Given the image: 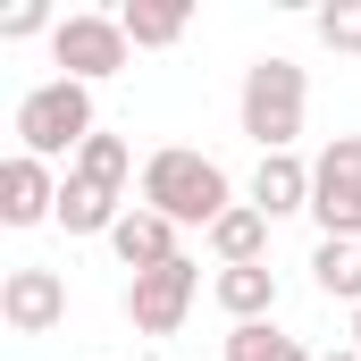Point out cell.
<instances>
[{"label":"cell","instance_id":"6da1fadb","mask_svg":"<svg viewBox=\"0 0 361 361\" xmlns=\"http://www.w3.org/2000/svg\"><path fill=\"white\" fill-rule=\"evenodd\" d=\"M143 210H160L169 227H219L227 210H235V185H227V169L210 160V152H193V143H169V152H152L143 160Z\"/></svg>","mask_w":361,"mask_h":361},{"label":"cell","instance_id":"7a4b0ae2","mask_svg":"<svg viewBox=\"0 0 361 361\" xmlns=\"http://www.w3.org/2000/svg\"><path fill=\"white\" fill-rule=\"evenodd\" d=\"M302 109H311V76L269 51V59H252L244 68V92H235V118H244V135L261 143V152H294V135H302Z\"/></svg>","mask_w":361,"mask_h":361},{"label":"cell","instance_id":"3957f363","mask_svg":"<svg viewBox=\"0 0 361 361\" xmlns=\"http://www.w3.org/2000/svg\"><path fill=\"white\" fill-rule=\"evenodd\" d=\"M92 135V85H68V76H51V85H34L17 101V152L25 160H76Z\"/></svg>","mask_w":361,"mask_h":361},{"label":"cell","instance_id":"277c9868","mask_svg":"<svg viewBox=\"0 0 361 361\" xmlns=\"http://www.w3.org/2000/svg\"><path fill=\"white\" fill-rule=\"evenodd\" d=\"M311 219L319 244H361V135H328L311 160Z\"/></svg>","mask_w":361,"mask_h":361},{"label":"cell","instance_id":"5b68a950","mask_svg":"<svg viewBox=\"0 0 361 361\" xmlns=\"http://www.w3.org/2000/svg\"><path fill=\"white\" fill-rule=\"evenodd\" d=\"M126 59H135V42H126V25L101 17V8H68L59 34H51V68H59L68 85H109Z\"/></svg>","mask_w":361,"mask_h":361},{"label":"cell","instance_id":"8992f818","mask_svg":"<svg viewBox=\"0 0 361 361\" xmlns=\"http://www.w3.org/2000/svg\"><path fill=\"white\" fill-rule=\"evenodd\" d=\"M193 294H202V269H193V261L143 269V277H126V319H135L143 336H177L185 311H193Z\"/></svg>","mask_w":361,"mask_h":361},{"label":"cell","instance_id":"52a82bcc","mask_svg":"<svg viewBox=\"0 0 361 361\" xmlns=\"http://www.w3.org/2000/svg\"><path fill=\"white\" fill-rule=\"evenodd\" d=\"M0 319H8V336H51L68 319V277L42 261H17L0 277Z\"/></svg>","mask_w":361,"mask_h":361},{"label":"cell","instance_id":"ba28073f","mask_svg":"<svg viewBox=\"0 0 361 361\" xmlns=\"http://www.w3.org/2000/svg\"><path fill=\"white\" fill-rule=\"evenodd\" d=\"M42 219H59V177H51V160L8 152V160H0V227H42Z\"/></svg>","mask_w":361,"mask_h":361},{"label":"cell","instance_id":"9c48e42d","mask_svg":"<svg viewBox=\"0 0 361 361\" xmlns=\"http://www.w3.org/2000/svg\"><path fill=\"white\" fill-rule=\"evenodd\" d=\"M109 252H118L135 277H143V269H169V261H185V252H177V227H169L160 210H126V219L109 227Z\"/></svg>","mask_w":361,"mask_h":361},{"label":"cell","instance_id":"30bf717a","mask_svg":"<svg viewBox=\"0 0 361 361\" xmlns=\"http://www.w3.org/2000/svg\"><path fill=\"white\" fill-rule=\"evenodd\" d=\"M252 210H261V219H294V210H311V160H294V152H261V169H252Z\"/></svg>","mask_w":361,"mask_h":361},{"label":"cell","instance_id":"8fae6325","mask_svg":"<svg viewBox=\"0 0 361 361\" xmlns=\"http://www.w3.org/2000/svg\"><path fill=\"white\" fill-rule=\"evenodd\" d=\"M126 210H135V202H126V193H109V185L76 177V169L59 177V227H68V235H109Z\"/></svg>","mask_w":361,"mask_h":361},{"label":"cell","instance_id":"7c38bea8","mask_svg":"<svg viewBox=\"0 0 361 361\" xmlns=\"http://www.w3.org/2000/svg\"><path fill=\"white\" fill-rule=\"evenodd\" d=\"M210 294H219V311H227L235 328H252V319H269V311H277V269H269V261L219 269V277H210Z\"/></svg>","mask_w":361,"mask_h":361},{"label":"cell","instance_id":"4fadbf2b","mask_svg":"<svg viewBox=\"0 0 361 361\" xmlns=\"http://www.w3.org/2000/svg\"><path fill=\"white\" fill-rule=\"evenodd\" d=\"M118 25H126V42H135V51H169V42H185L193 8H185V0H126V8H118Z\"/></svg>","mask_w":361,"mask_h":361},{"label":"cell","instance_id":"5bb4252c","mask_svg":"<svg viewBox=\"0 0 361 361\" xmlns=\"http://www.w3.org/2000/svg\"><path fill=\"white\" fill-rule=\"evenodd\" d=\"M210 252H219V269H244V261H269V219L252 210V202H235L219 227H210Z\"/></svg>","mask_w":361,"mask_h":361},{"label":"cell","instance_id":"9a60e30c","mask_svg":"<svg viewBox=\"0 0 361 361\" xmlns=\"http://www.w3.org/2000/svg\"><path fill=\"white\" fill-rule=\"evenodd\" d=\"M311 286H319L328 302H353L361 311V244H319V252H311Z\"/></svg>","mask_w":361,"mask_h":361},{"label":"cell","instance_id":"2e32d148","mask_svg":"<svg viewBox=\"0 0 361 361\" xmlns=\"http://www.w3.org/2000/svg\"><path fill=\"white\" fill-rule=\"evenodd\" d=\"M227 361H319L302 336H286L269 319H252V328H227Z\"/></svg>","mask_w":361,"mask_h":361},{"label":"cell","instance_id":"e0dca14e","mask_svg":"<svg viewBox=\"0 0 361 361\" xmlns=\"http://www.w3.org/2000/svg\"><path fill=\"white\" fill-rule=\"evenodd\" d=\"M68 169H76V177H92V185H109V193H126V177H135V152H126V135H92Z\"/></svg>","mask_w":361,"mask_h":361},{"label":"cell","instance_id":"ac0fdd59","mask_svg":"<svg viewBox=\"0 0 361 361\" xmlns=\"http://www.w3.org/2000/svg\"><path fill=\"white\" fill-rule=\"evenodd\" d=\"M311 25H319V42H328V51H361V0H328Z\"/></svg>","mask_w":361,"mask_h":361},{"label":"cell","instance_id":"d6986e66","mask_svg":"<svg viewBox=\"0 0 361 361\" xmlns=\"http://www.w3.org/2000/svg\"><path fill=\"white\" fill-rule=\"evenodd\" d=\"M34 34H59V17H51L42 0H17V8L0 17V42H34Z\"/></svg>","mask_w":361,"mask_h":361},{"label":"cell","instance_id":"ffe728a7","mask_svg":"<svg viewBox=\"0 0 361 361\" xmlns=\"http://www.w3.org/2000/svg\"><path fill=\"white\" fill-rule=\"evenodd\" d=\"M319 361H361V353H353V345H328V353H319Z\"/></svg>","mask_w":361,"mask_h":361},{"label":"cell","instance_id":"44dd1931","mask_svg":"<svg viewBox=\"0 0 361 361\" xmlns=\"http://www.w3.org/2000/svg\"><path fill=\"white\" fill-rule=\"evenodd\" d=\"M353 353H361V311H353Z\"/></svg>","mask_w":361,"mask_h":361},{"label":"cell","instance_id":"7402d4cb","mask_svg":"<svg viewBox=\"0 0 361 361\" xmlns=\"http://www.w3.org/2000/svg\"><path fill=\"white\" fill-rule=\"evenodd\" d=\"M143 361H160V353H143Z\"/></svg>","mask_w":361,"mask_h":361}]
</instances>
